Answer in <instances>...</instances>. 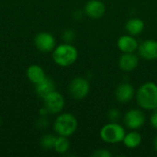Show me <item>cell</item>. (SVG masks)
I'll return each mask as SVG.
<instances>
[{"mask_svg":"<svg viewBox=\"0 0 157 157\" xmlns=\"http://www.w3.org/2000/svg\"><path fill=\"white\" fill-rule=\"evenodd\" d=\"M135 100L143 110L153 111L157 109V84L149 81L141 85L136 90Z\"/></svg>","mask_w":157,"mask_h":157,"instance_id":"obj_1","label":"cell"},{"mask_svg":"<svg viewBox=\"0 0 157 157\" xmlns=\"http://www.w3.org/2000/svg\"><path fill=\"white\" fill-rule=\"evenodd\" d=\"M53 62L61 67H68L73 65L78 58V51L72 44L63 42L56 45L52 52Z\"/></svg>","mask_w":157,"mask_h":157,"instance_id":"obj_2","label":"cell"},{"mask_svg":"<svg viewBox=\"0 0 157 157\" xmlns=\"http://www.w3.org/2000/svg\"><path fill=\"white\" fill-rule=\"evenodd\" d=\"M78 121L69 112H61L53 122V130L57 135L71 137L77 131Z\"/></svg>","mask_w":157,"mask_h":157,"instance_id":"obj_3","label":"cell"},{"mask_svg":"<svg viewBox=\"0 0 157 157\" xmlns=\"http://www.w3.org/2000/svg\"><path fill=\"white\" fill-rule=\"evenodd\" d=\"M126 134L125 128L119 122H108L99 131L100 139L108 144H118L122 143Z\"/></svg>","mask_w":157,"mask_h":157,"instance_id":"obj_4","label":"cell"},{"mask_svg":"<svg viewBox=\"0 0 157 157\" xmlns=\"http://www.w3.org/2000/svg\"><path fill=\"white\" fill-rule=\"evenodd\" d=\"M90 92V83L83 76H76L71 80L68 86V93L75 100L86 98Z\"/></svg>","mask_w":157,"mask_h":157,"instance_id":"obj_5","label":"cell"},{"mask_svg":"<svg viewBox=\"0 0 157 157\" xmlns=\"http://www.w3.org/2000/svg\"><path fill=\"white\" fill-rule=\"evenodd\" d=\"M123 122L125 127L129 130L139 131L144 126L146 122V116L141 108L132 109L125 112L123 116Z\"/></svg>","mask_w":157,"mask_h":157,"instance_id":"obj_6","label":"cell"},{"mask_svg":"<svg viewBox=\"0 0 157 157\" xmlns=\"http://www.w3.org/2000/svg\"><path fill=\"white\" fill-rule=\"evenodd\" d=\"M42 99L44 107L48 109L50 114L58 115L59 113L63 112L65 106V99L60 92L54 90Z\"/></svg>","mask_w":157,"mask_h":157,"instance_id":"obj_7","label":"cell"},{"mask_svg":"<svg viewBox=\"0 0 157 157\" xmlns=\"http://www.w3.org/2000/svg\"><path fill=\"white\" fill-rule=\"evenodd\" d=\"M34 45L41 52H52L56 47V40L52 33L41 31L35 36Z\"/></svg>","mask_w":157,"mask_h":157,"instance_id":"obj_8","label":"cell"},{"mask_svg":"<svg viewBox=\"0 0 157 157\" xmlns=\"http://www.w3.org/2000/svg\"><path fill=\"white\" fill-rule=\"evenodd\" d=\"M138 55L146 61L157 60V40L154 39H147L139 43L137 50Z\"/></svg>","mask_w":157,"mask_h":157,"instance_id":"obj_9","label":"cell"},{"mask_svg":"<svg viewBox=\"0 0 157 157\" xmlns=\"http://www.w3.org/2000/svg\"><path fill=\"white\" fill-rule=\"evenodd\" d=\"M136 90L133 86L128 82L121 83L115 90V98L119 103L126 104L135 98Z\"/></svg>","mask_w":157,"mask_h":157,"instance_id":"obj_10","label":"cell"},{"mask_svg":"<svg viewBox=\"0 0 157 157\" xmlns=\"http://www.w3.org/2000/svg\"><path fill=\"white\" fill-rule=\"evenodd\" d=\"M140 63V56L135 52L122 53L118 61L120 69L125 73H131L134 71Z\"/></svg>","mask_w":157,"mask_h":157,"instance_id":"obj_11","label":"cell"},{"mask_svg":"<svg viewBox=\"0 0 157 157\" xmlns=\"http://www.w3.org/2000/svg\"><path fill=\"white\" fill-rule=\"evenodd\" d=\"M106 10V6L101 0H89L84 7L85 15L92 19L101 18L105 15Z\"/></svg>","mask_w":157,"mask_h":157,"instance_id":"obj_12","label":"cell"},{"mask_svg":"<svg viewBox=\"0 0 157 157\" xmlns=\"http://www.w3.org/2000/svg\"><path fill=\"white\" fill-rule=\"evenodd\" d=\"M117 47L122 53L136 52L139 47V41L137 40L136 37L127 33L118 39Z\"/></svg>","mask_w":157,"mask_h":157,"instance_id":"obj_13","label":"cell"},{"mask_svg":"<svg viewBox=\"0 0 157 157\" xmlns=\"http://www.w3.org/2000/svg\"><path fill=\"white\" fill-rule=\"evenodd\" d=\"M143 143L142 134L136 130H130L129 132H126L122 144L128 149H136Z\"/></svg>","mask_w":157,"mask_h":157,"instance_id":"obj_14","label":"cell"},{"mask_svg":"<svg viewBox=\"0 0 157 157\" xmlns=\"http://www.w3.org/2000/svg\"><path fill=\"white\" fill-rule=\"evenodd\" d=\"M145 24L144 21L139 17H132L130 18L125 23V30L128 34L132 35L134 37L139 36L144 30Z\"/></svg>","mask_w":157,"mask_h":157,"instance_id":"obj_15","label":"cell"},{"mask_svg":"<svg viewBox=\"0 0 157 157\" xmlns=\"http://www.w3.org/2000/svg\"><path fill=\"white\" fill-rule=\"evenodd\" d=\"M26 75L32 84L36 85L46 77V73L41 66L38 64H32L27 68Z\"/></svg>","mask_w":157,"mask_h":157,"instance_id":"obj_16","label":"cell"},{"mask_svg":"<svg viewBox=\"0 0 157 157\" xmlns=\"http://www.w3.org/2000/svg\"><path fill=\"white\" fill-rule=\"evenodd\" d=\"M54 90H55V84L53 80L47 76L42 81L35 85V91L37 95L41 98H45L47 95H49Z\"/></svg>","mask_w":157,"mask_h":157,"instance_id":"obj_17","label":"cell"},{"mask_svg":"<svg viewBox=\"0 0 157 157\" xmlns=\"http://www.w3.org/2000/svg\"><path fill=\"white\" fill-rule=\"evenodd\" d=\"M70 149V141H69V137H65V136H61L58 135L56 136V140L54 143V146H53V150L60 155H64L66 154Z\"/></svg>","mask_w":157,"mask_h":157,"instance_id":"obj_18","label":"cell"},{"mask_svg":"<svg viewBox=\"0 0 157 157\" xmlns=\"http://www.w3.org/2000/svg\"><path fill=\"white\" fill-rule=\"evenodd\" d=\"M55 140H56V136H54L53 134L47 133V134L43 135V136L40 138V141L41 148L44 149V150H51V149H53Z\"/></svg>","mask_w":157,"mask_h":157,"instance_id":"obj_19","label":"cell"},{"mask_svg":"<svg viewBox=\"0 0 157 157\" xmlns=\"http://www.w3.org/2000/svg\"><path fill=\"white\" fill-rule=\"evenodd\" d=\"M121 118V112L119 109L112 108L108 112V119L111 122H119L120 119Z\"/></svg>","mask_w":157,"mask_h":157,"instance_id":"obj_20","label":"cell"},{"mask_svg":"<svg viewBox=\"0 0 157 157\" xmlns=\"http://www.w3.org/2000/svg\"><path fill=\"white\" fill-rule=\"evenodd\" d=\"M62 38L63 40V42H67V43H72V41L75 40V32L74 29H67L63 32Z\"/></svg>","mask_w":157,"mask_h":157,"instance_id":"obj_21","label":"cell"},{"mask_svg":"<svg viewBox=\"0 0 157 157\" xmlns=\"http://www.w3.org/2000/svg\"><path fill=\"white\" fill-rule=\"evenodd\" d=\"M92 155L94 157H111L112 156V153L110 151H109L108 149L100 148V149L96 150Z\"/></svg>","mask_w":157,"mask_h":157,"instance_id":"obj_22","label":"cell"},{"mask_svg":"<svg viewBox=\"0 0 157 157\" xmlns=\"http://www.w3.org/2000/svg\"><path fill=\"white\" fill-rule=\"evenodd\" d=\"M150 123L151 126L157 131V109L152 111V114L150 116Z\"/></svg>","mask_w":157,"mask_h":157,"instance_id":"obj_23","label":"cell"},{"mask_svg":"<svg viewBox=\"0 0 157 157\" xmlns=\"http://www.w3.org/2000/svg\"><path fill=\"white\" fill-rule=\"evenodd\" d=\"M84 15H85V11H84V9H83V10H81V9H77V10H75V11L74 12L73 17H74V18H75V19L79 20V19H81V18L83 17V16H84Z\"/></svg>","mask_w":157,"mask_h":157,"instance_id":"obj_24","label":"cell"},{"mask_svg":"<svg viewBox=\"0 0 157 157\" xmlns=\"http://www.w3.org/2000/svg\"><path fill=\"white\" fill-rule=\"evenodd\" d=\"M38 124H39L40 128H45V127H47L48 124H49V121H48L47 117H40Z\"/></svg>","mask_w":157,"mask_h":157,"instance_id":"obj_25","label":"cell"},{"mask_svg":"<svg viewBox=\"0 0 157 157\" xmlns=\"http://www.w3.org/2000/svg\"><path fill=\"white\" fill-rule=\"evenodd\" d=\"M39 113H40V117H47V116L50 114V112L48 111V109H47L44 106L40 109Z\"/></svg>","mask_w":157,"mask_h":157,"instance_id":"obj_26","label":"cell"},{"mask_svg":"<svg viewBox=\"0 0 157 157\" xmlns=\"http://www.w3.org/2000/svg\"><path fill=\"white\" fill-rule=\"evenodd\" d=\"M154 149L157 152V135L155 137V139H154Z\"/></svg>","mask_w":157,"mask_h":157,"instance_id":"obj_27","label":"cell"},{"mask_svg":"<svg viewBox=\"0 0 157 157\" xmlns=\"http://www.w3.org/2000/svg\"><path fill=\"white\" fill-rule=\"evenodd\" d=\"M1 124H2V119H1V117H0V127H1Z\"/></svg>","mask_w":157,"mask_h":157,"instance_id":"obj_28","label":"cell"}]
</instances>
